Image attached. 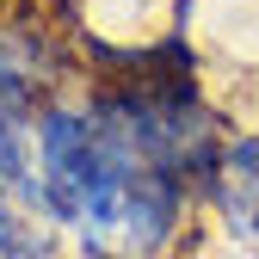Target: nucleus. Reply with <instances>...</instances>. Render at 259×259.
<instances>
[{"label": "nucleus", "instance_id": "1", "mask_svg": "<svg viewBox=\"0 0 259 259\" xmlns=\"http://www.w3.org/2000/svg\"><path fill=\"white\" fill-rule=\"evenodd\" d=\"M191 154L198 117L173 87L130 93L99 111H50L37 123L44 204L99 253H142L167 241Z\"/></svg>", "mask_w": 259, "mask_h": 259}, {"label": "nucleus", "instance_id": "2", "mask_svg": "<svg viewBox=\"0 0 259 259\" xmlns=\"http://www.w3.org/2000/svg\"><path fill=\"white\" fill-rule=\"evenodd\" d=\"M25 111H31V68L13 44H0V179H25Z\"/></svg>", "mask_w": 259, "mask_h": 259}]
</instances>
